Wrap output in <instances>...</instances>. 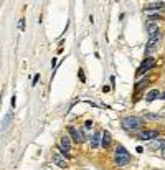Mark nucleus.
I'll return each mask as SVG.
<instances>
[{
    "label": "nucleus",
    "instance_id": "nucleus-21",
    "mask_svg": "<svg viewBox=\"0 0 165 170\" xmlns=\"http://www.w3.org/2000/svg\"><path fill=\"white\" fill-rule=\"evenodd\" d=\"M55 66H56V58L51 60V68H55Z\"/></svg>",
    "mask_w": 165,
    "mask_h": 170
},
{
    "label": "nucleus",
    "instance_id": "nucleus-2",
    "mask_svg": "<svg viewBox=\"0 0 165 170\" xmlns=\"http://www.w3.org/2000/svg\"><path fill=\"white\" fill-rule=\"evenodd\" d=\"M142 124H144V119L137 116H127L122 119V127L126 131H137L142 127Z\"/></svg>",
    "mask_w": 165,
    "mask_h": 170
},
{
    "label": "nucleus",
    "instance_id": "nucleus-19",
    "mask_svg": "<svg viewBox=\"0 0 165 170\" xmlns=\"http://www.w3.org/2000/svg\"><path fill=\"white\" fill-rule=\"evenodd\" d=\"M38 79H40V75H37V76H35V78H33V86H35V84L38 83Z\"/></svg>",
    "mask_w": 165,
    "mask_h": 170
},
{
    "label": "nucleus",
    "instance_id": "nucleus-16",
    "mask_svg": "<svg viewBox=\"0 0 165 170\" xmlns=\"http://www.w3.org/2000/svg\"><path fill=\"white\" fill-rule=\"evenodd\" d=\"M148 81H150V79H148V78H145V79H142V81H140V83H137V86H136V89H137V91H139V89H142V88H144V86H145V84H147V83H148Z\"/></svg>",
    "mask_w": 165,
    "mask_h": 170
},
{
    "label": "nucleus",
    "instance_id": "nucleus-8",
    "mask_svg": "<svg viewBox=\"0 0 165 170\" xmlns=\"http://www.w3.org/2000/svg\"><path fill=\"white\" fill-rule=\"evenodd\" d=\"M164 147H165V141L162 137H157V139L150 141V144H148V150H162Z\"/></svg>",
    "mask_w": 165,
    "mask_h": 170
},
{
    "label": "nucleus",
    "instance_id": "nucleus-6",
    "mask_svg": "<svg viewBox=\"0 0 165 170\" xmlns=\"http://www.w3.org/2000/svg\"><path fill=\"white\" fill-rule=\"evenodd\" d=\"M157 137H159L157 131H142V132L137 134V139H139V141H154Z\"/></svg>",
    "mask_w": 165,
    "mask_h": 170
},
{
    "label": "nucleus",
    "instance_id": "nucleus-18",
    "mask_svg": "<svg viewBox=\"0 0 165 170\" xmlns=\"http://www.w3.org/2000/svg\"><path fill=\"white\" fill-rule=\"evenodd\" d=\"M79 78H81V81H82V83L86 81V78H84V73H82V70H79Z\"/></svg>",
    "mask_w": 165,
    "mask_h": 170
},
{
    "label": "nucleus",
    "instance_id": "nucleus-22",
    "mask_svg": "<svg viewBox=\"0 0 165 170\" xmlns=\"http://www.w3.org/2000/svg\"><path fill=\"white\" fill-rule=\"evenodd\" d=\"M160 99H165V91H164V93H162V94H160Z\"/></svg>",
    "mask_w": 165,
    "mask_h": 170
},
{
    "label": "nucleus",
    "instance_id": "nucleus-13",
    "mask_svg": "<svg viewBox=\"0 0 165 170\" xmlns=\"http://www.w3.org/2000/svg\"><path fill=\"white\" fill-rule=\"evenodd\" d=\"M111 141H112L111 134L107 132V131H104V132H103V141H101V144H103V147H104V149H107V147L111 145Z\"/></svg>",
    "mask_w": 165,
    "mask_h": 170
},
{
    "label": "nucleus",
    "instance_id": "nucleus-3",
    "mask_svg": "<svg viewBox=\"0 0 165 170\" xmlns=\"http://www.w3.org/2000/svg\"><path fill=\"white\" fill-rule=\"evenodd\" d=\"M162 38V33L160 32H157L155 35H152V37H148V42H147V46H145V51L147 53H152V51L157 50V45H159V42H160Z\"/></svg>",
    "mask_w": 165,
    "mask_h": 170
},
{
    "label": "nucleus",
    "instance_id": "nucleus-10",
    "mask_svg": "<svg viewBox=\"0 0 165 170\" xmlns=\"http://www.w3.org/2000/svg\"><path fill=\"white\" fill-rule=\"evenodd\" d=\"M101 141H103V132H94V136H93V139H91V149L93 150L98 149Z\"/></svg>",
    "mask_w": 165,
    "mask_h": 170
},
{
    "label": "nucleus",
    "instance_id": "nucleus-17",
    "mask_svg": "<svg viewBox=\"0 0 165 170\" xmlns=\"http://www.w3.org/2000/svg\"><path fill=\"white\" fill-rule=\"evenodd\" d=\"M91 127H93V121H86V122H84V129H86V131H89Z\"/></svg>",
    "mask_w": 165,
    "mask_h": 170
},
{
    "label": "nucleus",
    "instance_id": "nucleus-14",
    "mask_svg": "<svg viewBox=\"0 0 165 170\" xmlns=\"http://www.w3.org/2000/svg\"><path fill=\"white\" fill-rule=\"evenodd\" d=\"M157 32H159V25H157V23H152V22H148V23H147V33H148V37L155 35Z\"/></svg>",
    "mask_w": 165,
    "mask_h": 170
},
{
    "label": "nucleus",
    "instance_id": "nucleus-1",
    "mask_svg": "<svg viewBox=\"0 0 165 170\" xmlns=\"http://www.w3.org/2000/svg\"><path fill=\"white\" fill-rule=\"evenodd\" d=\"M129 162H131V154L126 150L124 145H117L116 147V159H114V164L117 167H124L127 165Z\"/></svg>",
    "mask_w": 165,
    "mask_h": 170
},
{
    "label": "nucleus",
    "instance_id": "nucleus-9",
    "mask_svg": "<svg viewBox=\"0 0 165 170\" xmlns=\"http://www.w3.org/2000/svg\"><path fill=\"white\" fill-rule=\"evenodd\" d=\"M12 124H13V112H8L7 116L4 117V121H2V132H5Z\"/></svg>",
    "mask_w": 165,
    "mask_h": 170
},
{
    "label": "nucleus",
    "instance_id": "nucleus-12",
    "mask_svg": "<svg viewBox=\"0 0 165 170\" xmlns=\"http://www.w3.org/2000/svg\"><path fill=\"white\" fill-rule=\"evenodd\" d=\"M165 7V2H150V4L145 5V10H160Z\"/></svg>",
    "mask_w": 165,
    "mask_h": 170
},
{
    "label": "nucleus",
    "instance_id": "nucleus-7",
    "mask_svg": "<svg viewBox=\"0 0 165 170\" xmlns=\"http://www.w3.org/2000/svg\"><path fill=\"white\" fill-rule=\"evenodd\" d=\"M51 160H53V164H56L60 169H66V165H68L66 159L63 157L60 152H53V155H51Z\"/></svg>",
    "mask_w": 165,
    "mask_h": 170
},
{
    "label": "nucleus",
    "instance_id": "nucleus-20",
    "mask_svg": "<svg viewBox=\"0 0 165 170\" xmlns=\"http://www.w3.org/2000/svg\"><path fill=\"white\" fill-rule=\"evenodd\" d=\"M15 104H16V99H15V94L12 96V108H15Z\"/></svg>",
    "mask_w": 165,
    "mask_h": 170
},
{
    "label": "nucleus",
    "instance_id": "nucleus-4",
    "mask_svg": "<svg viewBox=\"0 0 165 170\" xmlns=\"http://www.w3.org/2000/svg\"><path fill=\"white\" fill-rule=\"evenodd\" d=\"M155 66V60L154 58H145V61L140 65V68L137 70V75H145L148 70H152Z\"/></svg>",
    "mask_w": 165,
    "mask_h": 170
},
{
    "label": "nucleus",
    "instance_id": "nucleus-15",
    "mask_svg": "<svg viewBox=\"0 0 165 170\" xmlns=\"http://www.w3.org/2000/svg\"><path fill=\"white\" fill-rule=\"evenodd\" d=\"M144 117L145 119H152V121H159V119H162V114H152V112H147V114H144Z\"/></svg>",
    "mask_w": 165,
    "mask_h": 170
},
{
    "label": "nucleus",
    "instance_id": "nucleus-11",
    "mask_svg": "<svg viewBox=\"0 0 165 170\" xmlns=\"http://www.w3.org/2000/svg\"><path fill=\"white\" fill-rule=\"evenodd\" d=\"M162 93L159 91V89H152V91H148L147 94H145V101L147 103H152V101H155L157 98H160Z\"/></svg>",
    "mask_w": 165,
    "mask_h": 170
},
{
    "label": "nucleus",
    "instance_id": "nucleus-23",
    "mask_svg": "<svg viewBox=\"0 0 165 170\" xmlns=\"http://www.w3.org/2000/svg\"><path fill=\"white\" fill-rule=\"evenodd\" d=\"M162 157L165 159V147H164V149H162Z\"/></svg>",
    "mask_w": 165,
    "mask_h": 170
},
{
    "label": "nucleus",
    "instance_id": "nucleus-5",
    "mask_svg": "<svg viewBox=\"0 0 165 170\" xmlns=\"http://www.w3.org/2000/svg\"><path fill=\"white\" fill-rule=\"evenodd\" d=\"M68 131H70V136H71V139H73L74 142L81 144V142H84V141H86V137H84L82 131H78V129H76V127H73V126H71V127L68 129Z\"/></svg>",
    "mask_w": 165,
    "mask_h": 170
}]
</instances>
